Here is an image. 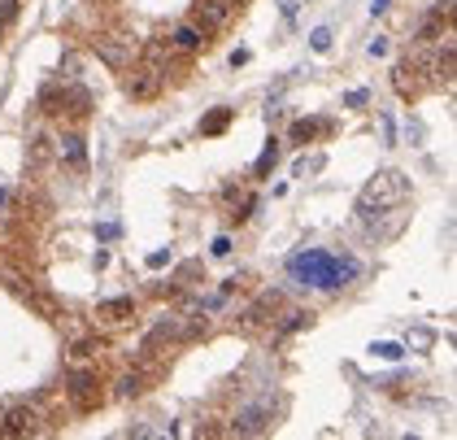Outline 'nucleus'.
Masks as SVG:
<instances>
[{
    "instance_id": "4",
    "label": "nucleus",
    "mask_w": 457,
    "mask_h": 440,
    "mask_svg": "<svg viewBox=\"0 0 457 440\" xmlns=\"http://www.w3.org/2000/svg\"><path fill=\"white\" fill-rule=\"evenodd\" d=\"M270 418H274V410H270V401H262V406H248V410H240L235 414V436H262L266 427H270Z\"/></svg>"
},
{
    "instance_id": "22",
    "label": "nucleus",
    "mask_w": 457,
    "mask_h": 440,
    "mask_svg": "<svg viewBox=\"0 0 457 440\" xmlns=\"http://www.w3.org/2000/svg\"><path fill=\"white\" fill-rule=\"evenodd\" d=\"M227 253H231V240L218 235V240H213V257H227Z\"/></svg>"
},
{
    "instance_id": "10",
    "label": "nucleus",
    "mask_w": 457,
    "mask_h": 440,
    "mask_svg": "<svg viewBox=\"0 0 457 440\" xmlns=\"http://www.w3.org/2000/svg\"><path fill=\"white\" fill-rule=\"evenodd\" d=\"M62 157L74 170H87V149H83V135H66L62 139Z\"/></svg>"
},
{
    "instance_id": "9",
    "label": "nucleus",
    "mask_w": 457,
    "mask_h": 440,
    "mask_svg": "<svg viewBox=\"0 0 457 440\" xmlns=\"http://www.w3.org/2000/svg\"><path fill=\"white\" fill-rule=\"evenodd\" d=\"M170 44L178 48V53H196V48H205V27H178L174 35H170Z\"/></svg>"
},
{
    "instance_id": "7",
    "label": "nucleus",
    "mask_w": 457,
    "mask_h": 440,
    "mask_svg": "<svg viewBox=\"0 0 457 440\" xmlns=\"http://www.w3.org/2000/svg\"><path fill=\"white\" fill-rule=\"evenodd\" d=\"M231 0H196V22H201L205 31L209 27H223L227 22V18H231Z\"/></svg>"
},
{
    "instance_id": "3",
    "label": "nucleus",
    "mask_w": 457,
    "mask_h": 440,
    "mask_svg": "<svg viewBox=\"0 0 457 440\" xmlns=\"http://www.w3.org/2000/svg\"><path fill=\"white\" fill-rule=\"evenodd\" d=\"M66 397H70V406L78 414H92L96 406L105 401V392H101V379H96V371H74L66 379Z\"/></svg>"
},
{
    "instance_id": "18",
    "label": "nucleus",
    "mask_w": 457,
    "mask_h": 440,
    "mask_svg": "<svg viewBox=\"0 0 457 440\" xmlns=\"http://www.w3.org/2000/svg\"><path fill=\"white\" fill-rule=\"evenodd\" d=\"M309 44H314V53H327V48H331V31H327V27H318Z\"/></svg>"
},
{
    "instance_id": "6",
    "label": "nucleus",
    "mask_w": 457,
    "mask_h": 440,
    "mask_svg": "<svg viewBox=\"0 0 457 440\" xmlns=\"http://www.w3.org/2000/svg\"><path fill=\"white\" fill-rule=\"evenodd\" d=\"M157 92H162V70L144 66V70H131L127 74V96H131V101H153Z\"/></svg>"
},
{
    "instance_id": "12",
    "label": "nucleus",
    "mask_w": 457,
    "mask_h": 440,
    "mask_svg": "<svg viewBox=\"0 0 457 440\" xmlns=\"http://www.w3.org/2000/svg\"><path fill=\"white\" fill-rule=\"evenodd\" d=\"M101 314L113 318V323H122V318L135 314V296H113V301H101Z\"/></svg>"
},
{
    "instance_id": "14",
    "label": "nucleus",
    "mask_w": 457,
    "mask_h": 440,
    "mask_svg": "<svg viewBox=\"0 0 457 440\" xmlns=\"http://www.w3.org/2000/svg\"><path fill=\"white\" fill-rule=\"evenodd\" d=\"M96 53H101L109 66H122L127 62V48L122 44H109V39H96Z\"/></svg>"
},
{
    "instance_id": "13",
    "label": "nucleus",
    "mask_w": 457,
    "mask_h": 440,
    "mask_svg": "<svg viewBox=\"0 0 457 440\" xmlns=\"http://www.w3.org/2000/svg\"><path fill=\"white\" fill-rule=\"evenodd\" d=\"M318 131H327V123H292V144H309V139L318 135Z\"/></svg>"
},
{
    "instance_id": "11",
    "label": "nucleus",
    "mask_w": 457,
    "mask_h": 440,
    "mask_svg": "<svg viewBox=\"0 0 457 440\" xmlns=\"http://www.w3.org/2000/svg\"><path fill=\"white\" fill-rule=\"evenodd\" d=\"M231 118H235V109H227V105H218L209 118H201V135H223L227 127H231Z\"/></svg>"
},
{
    "instance_id": "5",
    "label": "nucleus",
    "mask_w": 457,
    "mask_h": 440,
    "mask_svg": "<svg viewBox=\"0 0 457 440\" xmlns=\"http://www.w3.org/2000/svg\"><path fill=\"white\" fill-rule=\"evenodd\" d=\"M39 432V414L17 406V410H5V418H0V436L13 440V436H35Z\"/></svg>"
},
{
    "instance_id": "8",
    "label": "nucleus",
    "mask_w": 457,
    "mask_h": 440,
    "mask_svg": "<svg viewBox=\"0 0 457 440\" xmlns=\"http://www.w3.org/2000/svg\"><path fill=\"white\" fill-rule=\"evenodd\" d=\"M17 296H22V301L39 314V318H62V301H57V296H48V292H39V288H17Z\"/></svg>"
},
{
    "instance_id": "21",
    "label": "nucleus",
    "mask_w": 457,
    "mask_h": 440,
    "mask_svg": "<svg viewBox=\"0 0 457 440\" xmlns=\"http://www.w3.org/2000/svg\"><path fill=\"white\" fill-rule=\"evenodd\" d=\"M48 144H52V139H44V135H39V139H35V153H31V157H35V162H44V157H48Z\"/></svg>"
},
{
    "instance_id": "16",
    "label": "nucleus",
    "mask_w": 457,
    "mask_h": 440,
    "mask_svg": "<svg viewBox=\"0 0 457 440\" xmlns=\"http://www.w3.org/2000/svg\"><path fill=\"white\" fill-rule=\"evenodd\" d=\"M274 162H279V144H274V139H270V144H266V153L257 157L253 174H257V179H262V174H270V170H274Z\"/></svg>"
},
{
    "instance_id": "15",
    "label": "nucleus",
    "mask_w": 457,
    "mask_h": 440,
    "mask_svg": "<svg viewBox=\"0 0 457 440\" xmlns=\"http://www.w3.org/2000/svg\"><path fill=\"white\" fill-rule=\"evenodd\" d=\"M140 392H144V375L140 371H131V375L118 379V397H140Z\"/></svg>"
},
{
    "instance_id": "20",
    "label": "nucleus",
    "mask_w": 457,
    "mask_h": 440,
    "mask_svg": "<svg viewBox=\"0 0 457 440\" xmlns=\"http://www.w3.org/2000/svg\"><path fill=\"white\" fill-rule=\"evenodd\" d=\"M17 18V0H5V5H0V27H9Z\"/></svg>"
},
{
    "instance_id": "19",
    "label": "nucleus",
    "mask_w": 457,
    "mask_h": 440,
    "mask_svg": "<svg viewBox=\"0 0 457 440\" xmlns=\"http://www.w3.org/2000/svg\"><path fill=\"white\" fill-rule=\"evenodd\" d=\"M96 349H101V340H78V345H74V357H92Z\"/></svg>"
},
{
    "instance_id": "23",
    "label": "nucleus",
    "mask_w": 457,
    "mask_h": 440,
    "mask_svg": "<svg viewBox=\"0 0 457 440\" xmlns=\"http://www.w3.org/2000/svg\"><path fill=\"white\" fill-rule=\"evenodd\" d=\"M370 353H379V357H401V349H396V345H374Z\"/></svg>"
},
{
    "instance_id": "2",
    "label": "nucleus",
    "mask_w": 457,
    "mask_h": 440,
    "mask_svg": "<svg viewBox=\"0 0 457 440\" xmlns=\"http://www.w3.org/2000/svg\"><path fill=\"white\" fill-rule=\"evenodd\" d=\"M405 196H409V179L401 170H384V174H374L366 192L357 196V218H362L366 227H374L384 214H396L405 205Z\"/></svg>"
},
{
    "instance_id": "1",
    "label": "nucleus",
    "mask_w": 457,
    "mask_h": 440,
    "mask_svg": "<svg viewBox=\"0 0 457 440\" xmlns=\"http://www.w3.org/2000/svg\"><path fill=\"white\" fill-rule=\"evenodd\" d=\"M288 275L296 284L335 292V288H344L349 279H357V262L353 257H340V253H327V249H305V253L288 257Z\"/></svg>"
},
{
    "instance_id": "17",
    "label": "nucleus",
    "mask_w": 457,
    "mask_h": 440,
    "mask_svg": "<svg viewBox=\"0 0 457 440\" xmlns=\"http://www.w3.org/2000/svg\"><path fill=\"white\" fill-rule=\"evenodd\" d=\"M309 323H314V314H309V310H292L283 327H288V331H296V327H309Z\"/></svg>"
}]
</instances>
